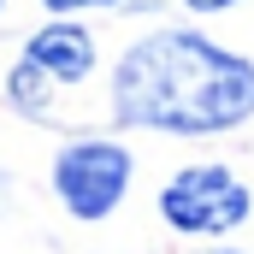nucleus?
I'll use <instances>...</instances> for the list:
<instances>
[{
    "label": "nucleus",
    "mask_w": 254,
    "mask_h": 254,
    "mask_svg": "<svg viewBox=\"0 0 254 254\" xmlns=\"http://www.w3.org/2000/svg\"><path fill=\"white\" fill-rule=\"evenodd\" d=\"M184 6H195V12H219V6H237V0H184Z\"/></svg>",
    "instance_id": "obj_7"
},
{
    "label": "nucleus",
    "mask_w": 254,
    "mask_h": 254,
    "mask_svg": "<svg viewBox=\"0 0 254 254\" xmlns=\"http://www.w3.org/2000/svg\"><path fill=\"white\" fill-rule=\"evenodd\" d=\"M6 95H12V107L18 113H30V119H42L48 113V77L36 71V65H12V77H6Z\"/></svg>",
    "instance_id": "obj_5"
},
{
    "label": "nucleus",
    "mask_w": 254,
    "mask_h": 254,
    "mask_svg": "<svg viewBox=\"0 0 254 254\" xmlns=\"http://www.w3.org/2000/svg\"><path fill=\"white\" fill-rule=\"evenodd\" d=\"M42 6H48V12H83V6H113V0H42Z\"/></svg>",
    "instance_id": "obj_6"
},
{
    "label": "nucleus",
    "mask_w": 254,
    "mask_h": 254,
    "mask_svg": "<svg viewBox=\"0 0 254 254\" xmlns=\"http://www.w3.org/2000/svg\"><path fill=\"white\" fill-rule=\"evenodd\" d=\"M130 190V154L119 142H65L54 160V195L65 201L71 219L95 225L107 219Z\"/></svg>",
    "instance_id": "obj_2"
},
{
    "label": "nucleus",
    "mask_w": 254,
    "mask_h": 254,
    "mask_svg": "<svg viewBox=\"0 0 254 254\" xmlns=\"http://www.w3.org/2000/svg\"><path fill=\"white\" fill-rule=\"evenodd\" d=\"M24 60L36 65L48 83H83V77L95 71V36L60 18V24H48V30H36V36H30Z\"/></svg>",
    "instance_id": "obj_4"
},
{
    "label": "nucleus",
    "mask_w": 254,
    "mask_h": 254,
    "mask_svg": "<svg viewBox=\"0 0 254 254\" xmlns=\"http://www.w3.org/2000/svg\"><path fill=\"white\" fill-rule=\"evenodd\" d=\"M113 113L136 130L207 136L254 113V65L190 30H160L136 42L113 71Z\"/></svg>",
    "instance_id": "obj_1"
},
{
    "label": "nucleus",
    "mask_w": 254,
    "mask_h": 254,
    "mask_svg": "<svg viewBox=\"0 0 254 254\" xmlns=\"http://www.w3.org/2000/svg\"><path fill=\"white\" fill-rule=\"evenodd\" d=\"M160 213H166L172 231L213 237V231H231V225L249 219V190L225 166H190L160 190Z\"/></svg>",
    "instance_id": "obj_3"
}]
</instances>
